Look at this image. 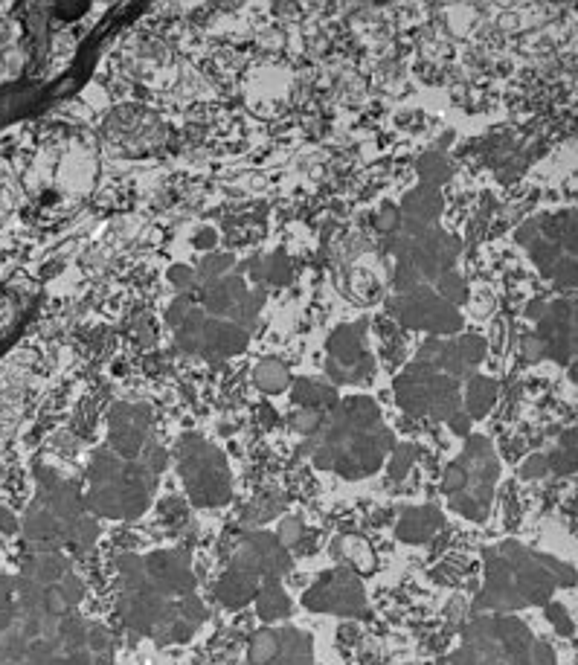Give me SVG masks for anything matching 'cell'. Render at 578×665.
I'll use <instances>...</instances> for the list:
<instances>
[{"mask_svg": "<svg viewBox=\"0 0 578 665\" xmlns=\"http://www.w3.org/2000/svg\"><path fill=\"white\" fill-rule=\"evenodd\" d=\"M465 326V320H462V314H459V308L448 303H439L433 305V311H430V317H427L425 323V332H430V337H454L459 334V329Z\"/></svg>", "mask_w": 578, "mask_h": 665, "instance_id": "obj_24", "label": "cell"}, {"mask_svg": "<svg viewBox=\"0 0 578 665\" xmlns=\"http://www.w3.org/2000/svg\"><path fill=\"white\" fill-rule=\"evenodd\" d=\"M146 561V575L154 590L166 599V596H192L195 590V578L189 573V558L186 552H154Z\"/></svg>", "mask_w": 578, "mask_h": 665, "instance_id": "obj_4", "label": "cell"}, {"mask_svg": "<svg viewBox=\"0 0 578 665\" xmlns=\"http://www.w3.org/2000/svg\"><path fill=\"white\" fill-rule=\"evenodd\" d=\"M253 384L256 390L265 395H279L285 390H291L294 378H291V369L288 363L279 361V358H262L253 369Z\"/></svg>", "mask_w": 578, "mask_h": 665, "instance_id": "obj_18", "label": "cell"}, {"mask_svg": "<svg viewBox=\"0 0 578 665\" xmlns=\"http://www.w3.org/2000/svg\"><path fill=\"white\" fill-rule=\"evenodd\" d=\"M265 300H268V291H265V288H250V294L230 311L227 320L236 323V326H242L244 332L250 334L256 329V323H259V314H262V308H265Z\"/></svg>", "mask_w": 578, "mask_h": 665, "instance_id": "obj_25", "label": "cell"}, {"mask_svg": "<svg viewBox=\"0 0 578 665\" xmlns=\"http://www.w3.org/2000/svg\"><path fill=\"white\" fill-rule=\"evenodd\" d=\"M192 244H195L198 250H213L215 244H218V233H215L213 227H201V230L192 236Z\"/></svg>", "mask_w": 578, "mask_h": 665, "instance_id": "obj_51", "label": "cell"}, {"mask_svg": "<svg viewBox=\"0 0 578 665\" xmlns=\"http://www.w3.org/2000/svg\"><path fill=\"white\" fill-rule=\"evenodd\" d=\"M427 404H430V410H427L430 419H445V422H448L454 413L462 410L459 381L442 375V372H436V375L430 378V384H427Z\"/></svg>", "mask_w": 578, "mask_h": 665, "instance_id": "obj_14", "label": "cell"}, {"mask_svg": "<svg viewBox=\"0 0 578 665\" xmlns=\"http://www.w3.org/2000/svg\"><path fill=\"white\" fill-rule=\"evenodd\" d=\"M122 468H125V462H122L120 456L114 454V451H96V454H93V465H91L93 485L120 483Z\"/></svg>", "mask_w": 578, "mask_h": 665, "instance_id": "obj_28", "label": "cell"}, {"mask_svg": "<svg viewBox=\"0 0 578 665\" xmlns=\"http://www.w3.org/2000/svg\"><path fill=\"white\" fill-rule=\"evenodd\" d=\"M416 456H419V448H416V445H410V442L396 445V451L390 454V465H387L390 477H393V480H404V477L410 474V468L416 465Z\"/></svg>", "mask_w": 578, "mask_h": 665, "instance_id": "obj_36", "label": "cell"}, {"mask_svg": "<svg viewBox=\"0 0 578 665\" xmlns=\"http://www.w3.org/2000/svg\"><path fill=\"white\" fill-rule=\"evenodd\" d=\"M250 294V285L242 273H230V276H221L215 282H207L201 288V308L207 311V317L215 320H227L230 311L242 303L244 297Z\"/></svg>", "mask_w": 578, "mask_h": 665, "instance_id": "obj_6", "label": "cell"}, {"mask_svg": "<svg viewBox=\"0 0 578 665\" xmlns=\"http://www.w3.org/2000/svg\"><path fill=\"white\" fill-rule=\"evenodd\" d=\"M282 657V645H279V631L274 628H262L250 636L247 645V660L250 665H274Z\"/></svg>", "mask_w": 578, "mask_h": 665, "instance_id": "obj_23", "label": "cell"}, {"mask_svg": "<svg viewBox=\"0 0 578 665\" xmlns=\"http://www.w3.org/2000/svg\"><path fill=\"white\" fill-rule=\"evenodd\" d=\"M326 378L332 381V387H352V375H349V369L346 366H340L332 358H326Z\"/></svg>", "mask_w": 578, "mask_h": 665, "instance_id": "obj_47", "label": "cell"}, {"mask_svg": "<svg viewBox=\"0 0 578 665\" xmlns=\"http://www.w3.org/2000/svg\"><path fill=\"white\" fill-rule=\"evenodd\" d=\"M468 485H471V477H468V468L454 459L448 468H445V474H442V491L448 494V497H454V494H462V491H468Z\"/></svg>", "mask_w": 578, "mask_h": 665, "instance_id": "obj_37", "label": "cell"}, {"mask_svg": "<svg viewBox=\"0 0 578 665\" xmlns=\"http://www.w3.org/2000/svg\"><path fill=\"white\" fill-rule=\"evenodd\" d=\"M457 349H459V358L468 363L471 369H477L480 363L486 361L488 355L486 337H480V334H459Z\"/></svg>", "mask_w": 578, "mask_h": 665, "instance_id": "obj_35", "label": "cell"}, {"mask_svg": "<svg viewBox=\"0 0 578 665\" xmlns=\"http://www.w3.org/2000/svg\"><path fill=\"white\" fill-rule=\"evenodd\" d=\"M108 442H111V451L120 456L122 462H137L143 448H146V442H149V433L146 430H128V427L111 430Z\"/></svg>", "mask_w": 578, "mask_h": 665, "instance_id": "obj_26", "label": "cell"}, {"mask_svg": "<svg viewBox=\"0 0 578 665\" xmlns=\"http://www.w3.org/2000/svg\"><path fill=\"white\" fill-rule=\"evenodd\" d=\"M140 462L152 471V474H160L166 465H169V451L160 445V442H154V439H149L146 442V448H143V454H140Z\"/></svg>", "mask_w": 578, "mask_h": 665, "instance_id": "obj_41", "label": "cell"}, {"mask_svg": "<svg viewBox=\"0 0 578 665\" xmlns=\"http://www.w3.org/2000/svg\"><path fill=\"white\" fill-rule=\"evenodd\" d=\"M294 279V268L285 250H274L271 256H262V288L265 285H288Z\"/></svg>", "mask_w": 578, "mask_h": 665, "instance_id": "obj_29", "label": "cell"}, {"mask_svg": "<svg viewBox=\"0 0 578 665\" xmlns=\"http://www.w3.org/2000/svg\"><path fill=\"white\" fill-rule=\"evenodd\" d=\"M236 256L233 253H213V256H204L201 262H198V276H201V285H207V282H215V279H221V276H230V273L236 271Z\"/></svg>", "mask_w": 578, "mask_h": 665, "instance_id": "obj_30", "label": "cell"}, {"mask_svg": "<svg viewBox=\"0 0 578 665\" xmlns=\"http://www.w3.org/2000/svg\"><path fill=\"white\" fill-rule=\"evenodd\" d=\"M291 401L303 410H317L323 416L335 413L340 407V395L337 387L332 384H323V381H314V378H294L291 384Z\"/></svg>", "mask_w": 578, "mask_h": 665, "instance_id": "obj_12", "label": "cell"}, {"mask_svg": "<svg viewBox=\"0 0 578 665\" xmlns=\"http://www.w3.org/2000/svg\"><path fill=\"white\" fill-rule=\"evenodd\" d=\"M547 471V456H529L526 465L520 468V477H523V480H535V477H541V474H547Z\"/></svg>", "mask_w": 578, "mask_h": 665, "instance_id": "obj_49", "label": "cell"}, {"mask_svg": "<svg viewBox=\"0 0 578 665\" xmlns=\"http://www.w3.org/2000/svg\"><path fill=\"white\" fill-rule=\"evenodd\" d=\"M422 282H425V279H422V273H419L416 262H413V253H410V256H401V259H396L393 285H396L398 297H401V294H410V291H416V288H419Z\"/></svg>", "mask_w": 578, "mask_h": 665, "instance_id": "obj_32", "label": "cell"}, {"mask_svg": "<svg viewBox=\"0 0 578 665\" xmlns=\"http://www.w3.org/2000/svg\"><path fill=\"white\" fill-rule=\"evenodd\" d=\"M250 343V334L244 332L242 326L230 323V320H207V329H204V349L201 355L207 361H224V358H233V355H242Z\"/></svg>", "mask_w": 578, "mask_h": 665, "instance_id": "obj_7", "label": "cell"}, {"mask_svg": "<svg viewBox=\"0 0 578 665\" xmlns=\"http://www.w3.org/2000/svg\"><path fill=\"white\" fill-rule=\"evenodd\" d=\"M207 311L204 308H195L186 320H183V326L175 329V343H178V349L186 352V355H201V349H204V329H207Z\"/></svg>", "mask_w": 578, "mask_h": 665, "instance_id": "obj_21", "label": "cell"}, {"mask_svg": "<svg viewBox=\"0 0 578 665\" xmlns=\"http://www.w3.org/2000/svg\"><path fill=\"white\" fill-rule=\"evenodd\" d=\"M259 587H262L259 578L239 573V570H227V573L221 575L218 587H215V596H218V602L224 607H242L250 599L259 596Z\"/></svg>", "mask_w": 578, "mask_h": 665, "instance_id": "obj_15", "label": "cell"}, {"mask_svg": "<svg viewBox=\"0 0 578 665\" xmlns=\"http://www.w3.org/2000/svg\"><path fill=\"white\" fill-rule=\"evenodd\" d=\"M335 416L352 433H372L381 424V407L369 395H349V398H340Z\"/></svg>", "mask_w": 578, "mask_h": 665, "instance_id": "obj_13", "label": "cell"}, {"mask_svg": "<svg viewBox=\"0 0 578 665\" xmlns=\"http://www.w3.org/2000/svg\"><path fill=\"white\" fill-rule=\"evenodd\" d=\"M401 215L404 218H410V221H419V224H425V227H436V221H439V215L445 210V198H442V192L436 189V186H416V189H410L404 198H401Z\"/></svg>", "mask_w": 578, "mask_h": 665, "instance_id": "obj_11", "label": "cell"}, {"mask_svg": "<svg viewBox=\"0 0 578 665\" xmlns=\"http://www.w3.org/2000/svg\"><path fill=\"white\" fill-rule=\"evenodd\" d=\"M436 375V369L422 366V363H410L401 375L393 381V393H396V404L410 413V416H427L430 404H427V384Z\"/></svg>", "mask_w": 578, "mask_h": 665, "instance_id": "obj_5", "label": "cell"}, {"mask_svg": "<svg viewBox=\"0 0 578 665\" xmlns=\"http://www.w3.org/2000/svg\"><path fill=\"white\" fill-rule=\"evenodd\" d=\"M442 349H445V340H442V337H427L425 343L419 346V352H416V363L436 369L439 358H442ZM436 372H439V369H436Z\"/></svg>", "mask_w": 578, "mask_h": 665, "instance_id": "obj_43", "label": "cell"}, {"mask_svg": "<svg viewBox=\"0 0 578 665\" xmlns=\"http://www.w3.org/2000/svg\"><path fill=\"white\" fill-rule=\"evenodd\" d=\"M256 613L262 622H282L291 616V599L285 596L279 578H268L262 587H259V596H256Z\"/></svg>", "mask_w": 578, "mask_h": 665, "instance_id": "obj_19", "label": "cell"}, {"mask_svg": "<svg viewBox=\"0 0 578 665\" xmlns=\"http://www.w3.org/2000/svg\"><path fill=\"white\" fill-rule=\"evenodd\" d=\"M547 616H549V622H552V625L558 628V634H564V636L573 634V622L567 619L564 607L555 605V602H552V605H547Z\"/></svg>", "mask_w": 578, "mask_h": 665, "instance_id": "obj_48", "label": "cell"}, {"mask_svg": "<svg viewBox=\"0 0 578 665\" xmlns=\"http://www.w3.org/2000/svg\"><path fill=\"white\" fill-rule=\"evenodd\" d=\"M451 509L462 514V517H468V520H486L488 514L486 509L468 494V491H462V494H454V497H451Z\"/></svg>", "mask_w": 578, "mask_h": 665, "instance_id": "obj_42", "label": "cell"}, {"mask_svg": "<svg viewBox=\"0 0 578 665\" xmlns=\"http://www.w3.org/2000/svg\"><path fill=\"white\" fill-rule=\"evenodd\" d=\"M416 172H419V178L425 186H442V183L451 181V163L445 160V154L442 152H425L419 157V163H416Z\"/></svg>", "mask_w": 578, "mask_h": 665, "instance_id": "obj_27", "label": "cell"}, {"mask_svg": "<svg viewBox=\"0 0 578 665\" xmlns=\"http://www.w3.org/2000/svg\"><path fill=\"white\" fill-rule=\"evenodd\" d=\"M520 352H523V361L538 363L547 358V343L538 334H526L523 343H520Z\"/></svg>", "mask_w": 578, "mask_h": 665, "instance_id": "obj_44", "label": "cell"}, {"mask_svg": "<svg viewBox=\"0 0 578 665\" xmlns=\"http://www.w3.org/2000/svg\"><path fill=\"white\" fill-rule=\"evenodd\" d=\"M439 303V294L427 285H419L410 294H401L393 300V314H396L398 326L404 329H425L427 317L433 311V305Z\"/></svg>", "mask_w": 578, "mask_h": 665, "instance_id": "obj_10", "label": "cell"}, {"mask_svg": "<svg viewBox=\"0 0 578 665\" xmlns=\"http://www.w3.org/2000/svg\"><path fill=\"white\" fill-rule=\"evenodd\" d=\"M442 526H445V517L436 506H419L401 514V520L396 523V535L404 544H425Z\"/></svg>", "mask_w": 578, "mask_h": 665, "instance_id": "obj_9", "label": "cell"}, {"mask_svg": "<svg viewBox=\"0 0 578 665\" xmlns=\"http://www.w3.org/2000/svg\"><path fill=\"white\" fill-rule=\"evenodd\" d=\"M326 352L329 358L337 361L340 366L352 369L355 363L361 361L366 355V323H346V326H337L335 332L329 334L326 340Z\"/></svg>", "mask_w": 578, "mask_h": 665, "instance_id": "obj_8", "label": "cell"}, {"mask_svg": "<svg viewBox=\"0 0 578 665\" xmlns=\"http://www.w3.org/2000/svg\"><path fill=\"white\" fill-rule=\"evenodd\" d=\"M303 605L317 613H337V616H364L366 596L361 578L349 567H337L323 573L311 590H305Z\"/></svg>", "mask_w": 578, "mask_h": 665, "instance_id": "obj_2", "label": "cell"}, {"mask_svg": "<svg viewBox=\"0 0 578 665\" xmlns=\"http://www.w3.org/2000/svg\"><path fill=\"white\" fill-rule=\"evenodd\" d=\"M108 424L111 430H146L152 427V407L149 404H114L108 413Z\"/></svg>", "mask_w": 578, "mask_h": 665, "instance_id": "obj_22", "label": "cell"}, {"mask_svg": "<svg viewBox=\"0 0 578 665\" xmlns=\"http://www.w3.org/2000/svg\"><path fill=\"white\" fill-rule=\"evenodd\" d=\"M401 221H404V215H401V207L393 204V201H384L375 215H372V224H375V233H381L384 239H390V236H396L398 230H401Z\"/></svg>", "mask_w": 578, "mask_h": 665, "instance_id": "obj_34", "label": "cell"}, {"mask_svg": "<svg viewBox=\"0 0 578 665\" xmlns=\"http://www.w3.org/2000/svg\"><path fill=\"white\" fill-rule=\"evenodd\" d=\"M303 532V520L297 514H288V517H282V523L276 529V538H279V544L285 546V549H291V546H297L303 541Z\"/></svg>", "mask_w": 578, "mask_h": 665, "instance_id": "obj_40", "label": "cell"}, {"mask_svg": "<svg viewBox=\"0 0 578 665\" xmlns=\"http://www.w3.org/2000/svg\"><path fill=\"white\" fill-rule=\"evenodd\" d=\"M349 375H352V387H361V384H369L372 378H375V358L366 352L361 361L355 363L352 369H349Z\"/></svg>", "mask_w": 578, "mask_h": 665, "instance_id": "obj_45", "label": "cell"}, {"mask_svg": "<svg viewBox=\"0 0 578 665\" xmlns=\"http://www.w3.org/2000/svg\"><path fill=\"white\" fill-rule=\"evenodd\" d=\"M262 424H268V427H274L276 424V413L271 407H262Z\"/></svg>", "mask_w": 578, "mask_h": 665, "instance_id": "obj_52", "label": "cell"}, {"mask_svg": "<svg viewBox=\"0 0 578 665\" xmlns=\"http://www.w3.org/2000/svg\"><path fill=\"white\" fill-rule=\"evenodd\" d=\"M346 454L358 462V468H361L364 477L375 474V471L384 465V456H387L378 448V442H375L372 433H355V436L349 439V445H346Z\"/></svg>", "mask_w": 578, "mask_h": 665, "instance_id": "obj_20", "label": "cell"}, {"mask_svg": "<svg viewBox=\"0 0 578 665\" xmlns=\"http://www.w3.org/2000/svg\"><path fill=\"white\" fill-rule=\"evenodd\" d=\"M323 424H326V416L317 413V410H303V407H300L297 413L288 416L291 433H297V436H303V439H317L320 430H323Z\"/></svg>", "mask_w": 578, "mask_h": 665, "instance_id": "obj_33", "label": "cell"}, {"mask_svg": "<svg viewBox=\"0 0 578 665\" xmlns=\"http://www.w3.org/2000/svg\"><path fill=\"white\" fill-rule=\"evenodd\" d=\"M166 279H169V285L178 291V294H189L192 288H198V271L195 268H189V265H172L169 271H166Z\"/></svg>", "mask_w": 578, "mask_h": 665, "instance_id": "obj_39", "label": "cell"}, {"mask_svg": "<svg viewBox=\"0 0 578 665\" xmlns=\"http://www.w3.org/2000/svg\"><path fill=\"white\" fill-rule=\"evenodd\" d=\"M552 276H555V282L558 285H576L578 282V262L576 259H561L558 265H555V271H552Z\"/></svg>", "mask_w": 578, "mask_h": 665, "instance_id": "obj_46", "label": "cell"}, {"mask_svg": "<svg viewBox=\"0 0 578 665\" xmlns=\"http://www.w3.org/2000/svg\"><path fill=\"white\" fill-rule=\"evenodd\" d=\"M448 427H451V433H454V436L468 439V436H471V416H468L465 410H459V413H454V416L448 419Z\"/></svg>", "mask_w": 578, "mask_h": 665, "instance_id": "obj_50", "label": "cell"}, {"mask_svg": "<svg viewBox=\"0 0 578 665\" xmlns=\"http://www.w3.org/2000/svg\"><path fill=\"white\" fill-rule=\"evenodd\" d=\"M195 311V300L189 297V294H178L172 303H169V308H166V314H163V320H166V326L175 332L178 326H183V320L189 317Z\"/></svg>", "mask_w": 578, "mask_h": 665, "instance_id": "obj_38", "label": "cell"}, {"mask_svg": "<svg viewBox=\"0 0 578 665\" xmlns=\"http://www.w3.org/2000/svg\"><path fill=\"white\" fill-rule=\"evenodd\" d=\"M433 291L439 294V300H442V303L454 305V308H459L462 303H468V285H465V279H462L457 271L439 276V282H436V288H433Z\"/></svg>", "mask_w": 578, "mask_h": 665, "instance_id": "obj_31", "label": "cell"}, {"mask_svg": "<svg viewBox=\"0 0 578 665\" xmlns=\"http://www.w3.org/2000/svg\"><path fill=\"white\" fill-rule=\"evenodd\" d=\"M332 555L343 558L355 575H369L375 570V552L361 535H340L332 541Z\"/></svg>", "mask_w": 578, "mask_h": 665, "instance_id": "obj_16", "label": "cell"}, {"mask_svg": "<svg viewBox=\"0 0 578 665\" xmlns=\"http://www.w3.org/2000/svg\"><path fill=\"white\" fill-rule=\"evenodd\" d=\"M459 253H462V242L457 236H451L439 227H430L413 247V262L425 282H439V276L457 271Z\"/></svg>", "mask_w": 578, "mask_h": 665, "instance_id": "obj_3", "label": "cell"}, {"mask_svg": "<svg viewBox=\"0 0 578 665\" xmlns=\"http://www.w3.org/2000/svg\"><path fill=\"white\" fill-rule=\"evenodd\" d=\"M497 401V384L486 378V375H471L465 381V395H462V410L474 419H483L488 416V410L494 407Z\"/></svg>", "mask_w": 578, "mask_h": 665, "instance_id": "obj_17", "label": "cell"}, {"mask_svg": "<svg viewBox=\"0 0 578 665\" xmlns=\"http://www.w3.org/2000/svg\"><path fill=\"white\" fill-rule=\"evenodd\" d=\"M178 471L192 503L201 509L224 506L233 494L227 459L198 433H186L178 442Z\"/></svg>", "mask_w": 578, "mask_h": 665, "instance_id": "obj_1", "label": "cell"}]
</instances>
